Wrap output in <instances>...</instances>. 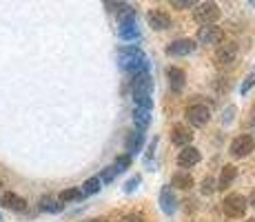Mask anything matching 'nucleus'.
Listing matches in <instances>:
<instances>
[{"instance_id":"1","label":"nucleus","mask_w":255,"mask_h":222,"mask_svg":"<svg viewBox=\"0 0 255 222\" xmlns=\"http://www.w3.org/2000/svg\"><path fill=\"white\" fill-rule=\"evenodd\" d=\"M118 65L122 71L127 73H144L149 71V58L144 56V51L138 47H125L118 53Z\"/></svg>"},{"instance_id":"2","label":"nucleus","mask_w":255,"mask_h":222,"mask_svg":"<svg viewBox=\"0 0 255 222\" xmlns=\"http://www.w3.org/2000/svg\"><path fill=\"white\" fill-rule=\"evenodd\" d=\"M249 209V202L242 194H229L227 198L222 200V211L229 218H242Z\"/></svg>"},{"instance_id":"3","label":"nucleus","mask_w":255,"mask_h":222,"mask_svg":"<svg viewBox=\"0 0 255 222\" xmlns=\"http://www.w3.org/2000/svg\"><path fill=\"white\" fill-rule=\"evenodd\" d=\"M220 7L215 2H200V4H195V9H193V18H195V22L198 24H213L215 20L220 18Z\"/></svg>"},{"instance_id":"4","label":"nucleus","mask_w":255,"mask_h":222,"mask_svg":"<svg viewBox=\"0 0 255 222\" xmlns=\"http://www.w3.org/2000/svg\"><path fill=\"white\" fill-rule=\"evenodd\" d=\"M229 151H231L233 158H247V156H251L253 151H255V140H253V136H249V133H242V136L233 138V142H231V147H229Z\"/></svg>"},{"instance_id":"5","label":"nucleus","mask_w":255,"mask_h":222,"mask_svg":"<svg viewBox=\"0 0 255 222\" xmlns=\"http://www.w3.org/2000/svg\"><path fill=\"white\" fill-rule=\"evenodd\" d=\"M191 127H204L211 120V109L207 105H189L184 111Z\"/></svg>"},{"instance_id":"6","label":"nucleus","mask_w":255,"mask_h":222,"mask_svg":"<svg viewBox=\"0 0 255 222\" xmlns=\"http://www.w3.org/2000/svg\"><path fill=\"white\" fill-rule=\"evenodd\" d=\"M133 98H144V96H153V80H151V73L144 71V73H135L133 80Z\"/></svg>"},{"instance_id":"7","label":"nucleus","mask_w":255,"mask_h":222,"mask_svg":"<svg viewBox=\"0 0 255 222\" xmlns=\"http://www.w3.org/2000/svg\"><path fill=\"white\" fill-rule=\"evenodd\" d=\"M238 58V44L235 42H224L215 49V65L218 67H229Z\"/></svg>"},{"instance_id":"8","label":"nucleus","mask_w":255,"mask_h":222,"mask_svg":"<svg viewBox=\"0 0 255 222\" xmlns=\"http://www.w3.org/2000/svg\"><path fill=\"white\" fill-rule=\"evenodd\" d=\"M224 38V31L215 24H204L198 29V42L200 44H220Z\"/></svg>"},{"instance_id":"9","label":"nucleus","mask_w":255,"mask_h":222,"mask_svg":"<svg viewBox=\"0 0 255 222\" xmlns=\"http://www.w3.org/2000/svg\"><path fill=\"white\" fill-rule=\"evenodd\" d=\"M195 49H198V44H195V40H191V38H180V40L171 42L169 47H166V53L169 56H189V53H193Z\"/></svg>"},{"instance_id":"10","label":"nucleus","mask_w":255,"mask_h":222,"mask_svg":"<svg viewBox=\"0 0 255 222\" xmlns=\"http://www.w3.org/2000/svg\"><path fill=\"white\" fill-rule=\"evenodd\" d=\"M146 22L155 31H164V29L171 27V16L166 11H162V9H153V11L146 13Z\"/></svg>"},{"instance_id":"11","label":"nucleus","mask_w":255,"mask_h":222,"mask_svg":"<svg viewBox=\"0 0 255 222\" xmlns=\"http://www.w3.org/2000/svg\"><path fill=\"white\" fill-rule=\"evenodd\" d=\"M120 27H118V33H120L122 40H135V38H140V31H138V22H135V16H127L122 18Z\"/></svg>"},{"instance_id":"12","label":"nucleus","mask_w":255,"mask_h":222,"mask_svg":"<svg viewBox=\"0 0 255 222\" xmlns=\"http://www.w3.org/2000/svg\"><path fill=\"white\" fill-rule=\"evenodd\" d=\"M191 140H193V131H191L186 125H175L173 129H171V142H173V145H178L184 149V147L191 145Z\"/></svg>"},{"instance_id":"13","label":"nucleus","mask_w":255,"mask_h":222,"mask_svg":"<svg viewBox=\"0 0 255 222\" xmlns=\"http://www.w3.org/2000/svg\"><path fill=\"white\" fill-rule=\"evenodd\" d=\"M160 209H162L166 216L175 214V209H178V198H175L171 187H162V191H160Z\"/></svg>"},{"instance_id":"14","label":"nucleus","mask_w":255,"mask_h":222,"mask_svg":"<svg viewBox=\"0 0 255 222\" xmlns=\"http://www.w3.org/2000/svg\"><path fill=\"white\" fill-rule=\"evenodd\" d=\"M200 162V149H195V147H184L182 151L178 154V165L182 167V169H191V167H195Z\"/></svg>"},{"instance_id":"15","label":"nucleus","mask_w":255,"mask_h":222,"mask_svg":"<svg viewBox=\"0 0 255 222\" xmlns=\"http://www.w3.org/2000/svg\"><path fill=\"white\" fill-rule=\"evenodd\" d=\"M0 205H2L4 209H11V211H24L27 200H24L22 196L13 194V191H4V194L0 196Z\"/></svg>"},{"instance_id":"16","label":"nucleus","mask_w":255,"mask_h":222,"mask_svg":"<svg viewBox=\"0 0 255 222\" xmlns=\"http://www.w3.org/2000/svg\"><path fill=\"white\" fill-rule=\"evenodd\" d=\"M166 80H169L171 91L180 93V91L184 89V80H186V76H184V71H182L180 67H166Z\"/></svg>"},{"instance_id":"17","label":"nucleus","mask_w":255,"mask_h":222,"mask_svg":"<svg viewBox=\"0 0 255 222\" xmlns=\"http://www.w3.org/2000/svg\"><path fill=\"white\" fill-rule=\"evenodd\" d=\"M235 178H238V169H235V165H224L222 171H220V180L215 182V185H218L220 191H227L229 187L235 182Z\"/></svg>"},{"instance_id":"18","label":"nucleus","mask_w":255,"mask_h":222,"mask_svg":"<svg viewBox=\"0 0 255 222\" xmlns=\"http://www.w3.org/2000/svg\"><path fill=\"white\" fill-rule=\"evenodd\" d=\"M142 145H144V133H142V131H131L129 136H127V142H125L127 156L138 154V151L142 149Z\"/></svg>"},{"instance_id":"19","label":"nucleus","mask_w":255,"mask_h":222,"mask_svg":"<svg viewBox=\"0 0 255 222\" xmlns=\"http://www.w3.org/2000/svg\"><path fill=\"white\" fill-rule=\"evenodd\" d=\"M195 182H193V176L186 174V171H178L173 178H171V187H175V189H191Z\"/></svg>"},{"instance_id":"20","label":"nucleus","mask_w":255,"mask_h":222,"mask_svg":"<svg viewBox=\"0 0 255 222\" xmlns=\"http://www.w3.org/2000/svg\"><path fill=\"white\" fill-rule=\"evenodd\" d=\"M133 125L138 127V131L149 129V125H151V111H144V109H138V107H135V109H133Z\"/></svg>"},{"instance_id":"21","label":"nucleus","mask_w":255,"mask_h":222,"mask_svg":"<svg viewBox=\"0 0 255 222\" xmlns=\"http://www.w3.org/2000/svg\"><path fill=\"white\" fill-rule=\"evenodd\" d=\"M40 209H42V211H49V214H58V211H62L65 207H62L60 200H56V198H51V196H47V198L40 200Z\"/></svg>"},{"instance_id":"22","label":"nucleus","mask_w":255,"mask_h":222,"mask_svg":"<svg viewBox=\"0 0 255 222\" xmlns=\"http://www.w3.org/2000/svg\"><path fill=\"white\" fill-rule=\"evenodd\" d=\"M80 189H82V194H85V196H93V194H98V191L102 189L100 176H93V178H89V180H87L85 185L80 187Z\"/></svg>"},{"instance_id":"23","label":"nucleus","mask_w":255,"mask_h":222,"mask_svg":"<svg viewBox=\"0 0 255 222\" xmlns=\"http://www.w3.org/2000/svg\"><path fill=\"white\" fill-rule=\"evenodd\" d=\"M85 198V194H82V189H78V187H71V189H65L60 194V202H76V200H82Z\"/></svg>"},{"instance_id":"24","label":"nucleus","mask_w":255,"mask_h":222,"mask_svg":"<svg viewBox=\"0 0 255 222\" xmlns=\"http://www.w3.org/2000/svg\"><path fill=\"white\" fill-rule=\"evenodd\" d=\"M114 167L118 169V174H122V171H127L131 167V156H118L116 158V162H114Z\"/></svg>"},{"instance_id":"25","label":"nucleus","mask_w":255,"mask_h":222,"mask_svg":"<svg viewBox=\"0 0 255 222\" xmlns=\"http://www.w3.org/2000/svg\"><path fill=\"white\" fill-rule=\"evenodd\" d=\"M215 189H218V185H215V180H213V178H211V176H207V178H204V180H202V194H204V196H211Z\"/></svg>"},{"instance_id":"26","label":"nucleus","mask_w":255,"mask_h":222,"mask_svg":"<svg viewBox=\"0 0 255 222\" xmlns=\"http://www.w3.org/2000/svg\"><path fill=\"white\" fill-rule=\"evenodd\" d=\"M255 87V71H251L247 78H244V82H242V87H240V93H249L251 89Z\"/></svg>"},{"instance_id":"27","label":"nucleus","mask_w":255,"mask_h":222,"mask_svg":"<svg viewBox=\"0 0 255 222\" xmlns=\"http://www.w3.org/2000/svg\"><path fill=\"white\" fill-rule=\"evenodd\" d=\"M116 176H118V169H116L114 165H111V167H107V169L102 171L100 182H114V178H116Z\"/></svg>"},{"instance_id":"28","label":"nucleus","mask_w":255,"mask_h":222,"mask_svg":"<svg viewBox=\"0 0 255 222\" xmlns=\"http://www.w3.org/2000/svg\"><path fill=\"white\" fill-rule=\"evenodd\" d=\"M138 185H140V176H135V178H131V180H127L125 194H133V191L138 189Z\"/></svg>"},{"instance_id":"29","label":"nucleus","mask_w":255,"mask_h":222,"mask_svg":"<svg viewBox=\"0 0 255 222\" xmlns=\"http://www.w3.org/2000/svg\"><path fill=\"white\" fill-rule=\"evenodd\" d=\"M171 7H175V9H189V7H195V2H193V0H173V2H171Z\"/></svg>"},{"instance_id":"30","label":"nucleus","mask_w":255,"mask_h":222,"mask_svg":"<svg viewBox=\"0 0 255 222\" xmlns=\"http://www.w3.org/2000/svg\"><path fill=\"white\" fill-rule=\"evenodd\" d=\"M120 222H144V216L142 214H127Z\"/></svg>"},{"instance_id":"31","label":"nucleus","mask_w":255,"mask_h":222,"mask_svg":"<svg viewBox=\"0 0 255 222\" xmlns=\"http://www.w3.org/2000/svg\"><path fill=\"white\" fill-rule=\"evenodd\" d=\"M155 145H158V140H155V138H153V142H151V145H149V151H146V162H149V160H151V156H153Z\"/></svg>"},{"instance_id":"32","label":"nucleus","mask_w":255,"mask_h":222,"mask_svg":"<svg viewBox=\"0 0 255 222\" xmlns=\"http://www.w3.org/2000/svg\"><path fill=\"white\" fill-rule=\"evenodd\" d=\"M247 202H249V205H251L253 209H255V189L251 191V196H249V198H247Z\"/></svg>"},{"instance_id":"33","label":"nucleus","mask_w":255,"mask_h":222,"mask_svg":"<svg viewBox=\"0 0 255 222\" xmlns=\"http://www.w3.org/2000/svg\"><path fill=\"white\" fill-rule=\"evenodd\" d=\"M91 222H107V220H105V218H93Z\"/></svg>"},{"instance_id":"34","label":"nucleus","mask_w":255,"mask_h":222,"mask_svg":"<svg viewBox=\"0 0 255 222\" xmlns=\"http://www.w3.org/2000/svg\"><path fill=\"white\" fill-rule=\"evenodd\" d=\"M251 131L255 133V120H251Z\"/></svg>"},{"instance_id":"35","label":"nucleus","mask_w":255,"mask_h":222,"mask_svg":"<svg viewBox=\"0 0 255 222\" xmlns=\"http://www.w3.org/2000/svg\"><path fill=\"white\" fill-rule=\"evenodd\" d=\"M244 222H255V218H249V220H244Z\"/></svg>"},{"instance_id":"36","label":"nucleus","mask_w":255,"mask_h":222,"mask_svg":"<svg viewBox=\"0 0 255 222\" xmlns=\"http://www.w3.org/2000/svg\"><path fill=\"white\" fill-rule=\"evenodd\" d=\"M253 116H255V107H253Z\"/></svg>"},{"instance_id":"37","label":"nucleus","mask_w":255,"mask_h":222,"mask_svg":"<svg viewBox=\"0 0 255 222\" xmlns=\"http://www.w3.org/2000/svg\"><path fill=\"white\" fill-rule=\"evenodd\" d=\"M0 187H2V182H0Z\"/></svg>"}]
</instances>
